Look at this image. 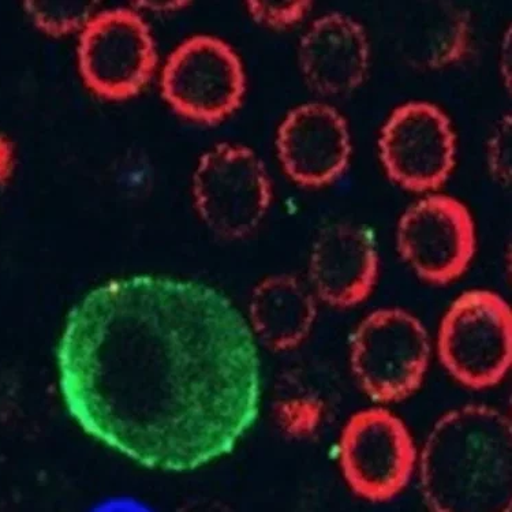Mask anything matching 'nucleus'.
Here are the masks:
<instances>
[{"label": "nucleus", "mask_w": 512, "mask_h": 512, "mask_svg": "<svg viewBox=\"0 0 512 512\" xmlns=\"http://www.w3.org/2000/svg\"><path fill=\"white\" fill-rule=\"evenodd\" d=\"M420 484L433 512L510 511V418L484 405L444 414L422 448Z\"/></svg>", "instance_id": "f03ea898"}, {"label": "nucleus", "mask_w": 512, "mask_h": 512, "mask_svg": "<svg viewBox=\"0 0 512 512\" xmlns=\"http://www.w3.org/2000/svg\"><path fill=\"white\" fill-rule=\"evenodd\" d=\"M500 73L507 92L511 93V28H507L502 37V46H500Z\"/></svg>", "instance_id": "6ab92c4d"}, {"label": "nucleus", "mask_w": 512, "mask_h": 512, "mask_svg": "<svg viewBox=\"0 0 512 512\" xmlns=\"http://www.w3.org/2000/svg\"><path fill=\"white\" fill-rule=\"evenodd\" d=\"M250 323L269 349L284 351L300 346L315 324V297L293 275H274L253 290Z\"/></svg>", "instance_id": "2eb2a0df"}, {"label": "nucleus", "mask_w": 512, "mask_h": 512, "mask_svg": "<svg viewBox=\"0 0 512 512\" xmlns=\"http://www.w3.org/2000/svg\"><path fill=\"white\" fill-rule=\"evenodd\" d=\"M58 384L71 420L147 469L185 473L230 454L259 417L252 328L208 284L110 280L70 309Z\"/></svg>", "instance_id": "f257e3e1"}, {"label": "nucleus", "mask_w": 512, "mask_h": 512, "mask_svg": "<svg viewBox=\"0 0 512 512\" xmlns=\"http://www.w3.org/2000/svg\"><path fill=\"white\" fill-rule=\"evenodd\" d=\"M276 149L291 181L304 188H323L345 174L353 148L349 125L338 110L306 103L280 123Z\"/></svg>", "instance_id": "9b49d317"}, {"label": "nucleus", "mask_w": 512, "mask_h": 512, "mask_svg": "<svg viewBox=\"0 0 512 512\" xmlns=\"http://www.w3.org/2000/svg\"><path fill=\"white\" fill-rule=\"evenodd\" d=\"M339 461L355 495L383 503L409 484L417 450L401 418L386 409H366L347 421L340 436Z\"/></svg>", "instance_id": "6e6552de"}, {"label": "nucleus", "mask_w": 512, "mask_h": 512, "mask_svg": "<svg viewBox=\"0 0 512 512\" xmlns=\"http://www.w3.org/2000/svg\"><path fill=\"white\" fill-rule=\"evenodd\" d=\"M158 55L147 22L127 9L103 11L84 28L78 65L97 96L126 100L147 87Z\"/></svg>", "instance_id": "0eeeda50"}, {"label": "nucleus", "mask_w": 512, "mask_h": 512, "mask_svg": "<svg viewBox=\"0 0 512 512\" xmlns=\"http://www.w3.org/2000/svg\"><path fill=\"white\" fill-rule=\"evenodd\" d=\"M379 151L392 182L409 192H432L454 171L457 136L442 108L410 102L395 108L384 123Z\"/></svg>", "instance_id": "1a4fd4ad"}, {"label": "nucleus", "mask_w": 512, "mask_h": 512, "mask_svg": "<svg viewBox=\"0 0 512 512\" xmlns=\"http://www.w3.org/2000/svg\"><path fill=\"white\" fill-rule=\"evenodd\" d=\"M431 358L424 325L407 310L377 309L351 338L355 379L377 403L405 401L421 387Z\"/></svg>", "instance_id": "20e7f679"}, {"label": "nucleus", "mask_w": 512, "mask_h": 512, "mask_svg": "<svg viewBox=\"0 0 512 512\" xmlns=\"http://www.w3.org/2000/svg\"><path fill=\"white\" fill-rule=\"evenodd\" d=\"M437 349L444 369L462 386L472 390L497 386L512 360L510 305L488 290L459 295L440 324Z\"/></svg>", "instance_id": "7ed1b4c3"}, {"label": "nucleus", "mask_w": 512, "mask_h": 512, "mask_svg": "<svg viewBox=\"0 0 512 512\" xmlns=\"http://www.w3.org/2000/svg\"><path fill=\"white\" fill-rule=\"evenodd\" d=\"M13 173V147L10 141L0 136V183L6 182Z\"/></svg>", "instance_id": "aec40b11"}, {"label": "nucleus", "mask_w": 512, "mask_h": 512, "mask_svg": "<svg viewBox=\"0 0 512 512\" xmlns=\"http://www.w3.org/2000/svg\"><path fill=\"white\" fill-rule=\"evenodd\" d=\"M96 5L87 0H29L24 9L40 31L58 37L85 28Z\"/></svg>", "instance_id": "dca6fc26"}, {"label": "nucleus", "mask_w": 512, "mask_h": 512, "mask_svg": "<svg viewBox=\"0 0 512 512\" xmlns=\"http://www.w3.org/2000/svg\"><path fill=\"white\" fill-rule=\"evenodd\" d=\"M489 173L500 185H511L512 118L506 114L495 126L487 148Z\"/></svg>", "instance_id": "a211bd4d"}, {"label": "nucleus", "mask_w": 512, "mask_h": 512, "mask_svg": "<svg viewBox=\"0 0 512 512\" xmlns=\"http://www.w3.org/2000/svg\"><path fill=\"white\" fill-rule=\"evenodd\" d=\"M402 260L425 282H455L476 254V224L457 198L433 194L410 205L396 230Z\"/></svg>", "instance_id": "9d476101"}, {"label": "nucleus", "mask_w": 512, "mask_h": 512, "mask_svg": "<svg viewBox=\"0 0 512 512\" xmlns=\"http://www.w3.org/2000/svg\"><path fill=\"white\" fill-rule=\"evenodd\" d=\"M371 61L360 22L340 13L309 26L298 46V65L308 87L321 96H345L361 87Z\"/></svg>", "instance_id": "ddd939ff"}, {"label": "nucleus", "mask_w": 512, "mask_h": 512, "mask_svg": "<svg viewBox=\"0 0 512 512\" xmlns=\"http://www.w3.org/2000/svg\"><path fill=\"white\" fill-rule=\"evenodd\" d=\"M392 29L396 52L418 70L446 69L461 62L472 46L469 13L450 2L406 7Z\"/></svg>", "instance_id": "4468645a"}, {"label": "nucleus", "mask_w": 512, "mask_h": 512, "mask_svg": "<svg viewBox=\"0 0 512 512\" xmlns=\"http://www.w3.org/2000/svg\"><path fill=\"white\" fill-rule=\"evenodd\" d=\"M379 253L372 234L351 223L325 227L313 244L309 279L325 304L353 308L375 289Z\"/></svg>", "instance_id": "f8f14e48"}, {"label": "nucleus", "mask_w": 512, "mask_h": 512, "mask_svg": "<svg viewBox=\"0 0 512 512\" xmlns=\"http://www.w3.org/2000/svg\"><path fill=\"white\" fill-rule=\"evenodd\" d=\"M248 11L253 20L260 25L275 31L293 28L300 24L309 11L312 2L297 0V2H248Z\"/></svg>", "instance_id": "f3484780"}, {"label": "nucleus", "mask_w": 512, "mask_h": 512, "mask_svg": "<svg viewBox=\"0 0 512 512\" xmlns=\"http://www.w3.org/2000/svg\"><path fill=\"white\" fill-rule=\"evenodd\" d=\"M162 91L183 118L216 125L241 107L246 92L244 65L226 41L190 37L168 56Z\"/></svg>", "instance_id": "423d86ee"}, {"label": "nucleus", "mask_w": 512, "mask_h": 512, "mask_svg": "<svg viewBox=\"0 0 512 512\" xmlns=\"http://www.w3.org/2000/svg\"><path fill=\"white\" fill-rule=\"evenodd\" d=\"M201 219L226 239L252 234L272 203L271 179L264 163L244 145L219 144L201 156L193 178Z\"/></svg>", "instance_id": "39448f33"}]
</instances>
